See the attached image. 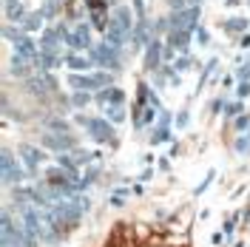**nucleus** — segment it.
<instances>
[{"instance_id": "nucleus-45", "label": "nucleus", "mask_w": 250, "mask_h": 247, "mask_svg": "<svg viewBox=\"0 0 250 247\" xmlns=\"http://www.w3.org/2000/svg\"><path fill=\"white\" fill-rule=\"evenodd\" d=\"M190 3H202V0H190Z\"/></svg>"}, {"instance_id": "nucleus-29", "label": "nucleus", "mask_w": 250, "mask_h": 247, "mask_svg": "<svg viewBox=\"0 0 250 247\" xmlns=\"http://www.w3.org/2000/svg\"><path fill=\"white\" fill-rule=\"evenodd\" d=\"M71 156H74L77 168H83V165H88V162L94 159V154H88V151H80V148H74V151H71Z\"/></svg>"}, {"instance_id": "nucleus-25", "label": "nucleus", "mask_w": 250, "mask_h": 247, "mask_svg": "<svg viewBox=\"0 0 250 247\" xmlns=\"http://www.w3.org/2000/svg\"><path fill=\"white\" fill-rule=\"evenodd\" d=\"M46 131H57V134H71L68 123H65V120H60V117H48V120H46Z\"/></svg>"}, {"instance_id": "nucleus-22", "label": "nucleus", "mask_w": 250, "mask_h": 247, "mask_svg": "<svg viewBox=\"0 0 250 247\" xmlns=\"http://www.w3.org/2000/svg\"><path fill=\"white\" fill-rule=\"evenodd\" d=\"M43 12H26V17H23V31H40L43 29Z\"/></svg>"}, {"instance_id": "nucleus-27", "label": "nucleus", "mask_w": 250, "mask_h": 247, "mask_svg": "<svg viewBox=\"0 0 250 247\" xmlns=\"http://www.w3.org/2000/svg\"><path fill=\"white\" fill-rule=\"evenodd\" d=\"M216 62H219L216 57H210V60H208V65H205V71H202V77H199V85H196V91H199L205 82H208V77H210V74L216 71Z\"/></svg>"}, {"instance_id": "nucleus-32", "label": "nucleus", "mask_w": 250, "mask_h": 247, "mask_svg": "<svg viewBox=\"0 0 250 247\" xmlns=\"http://www.w3.org/2000/svg\"><path fill=\"white\" fill-rule=\"evenodd\" d=\"M242 103H225V117H239L242 114Z\"/></svg>"}, {"instance_id": "nucleus-20", "label": "nucleus", "mask_w": 250, "mask_h": 247, "mask_svg": "<svg viewBox=\"0 0 250 247\" xmlns=\"http://www.w3.org/2000/svg\"><path fill=\"white\" fill-rule=\"evenodd\" d=\"M219 26H222L225 34H245L250 23H248V17H228V20H222Z\"/></svg>"}, {"instance_id": "nucleus-10", "label": "nucleus", "mask_w": 250, "mask_h": 247, "mask_svg": "<svg viewBox=\"0 0 250 247\" xmlns=\"http://www.w3.org/2000/svg\"><path fill=\"white\" fill-rule=\"evenodd\" d=\"M162 62H165V46H162L159 37H154V40L145 46V68H148V71H159Z\"/></svg>"}, {"instance_id": "nucleus-36", "label": "nucleus", "mask_w": 250, "mask_h": 247, "mask_svg": "<svg viewBox=\"0 0 250 247\" xmlns=\"http://www.w3.org/2000/svg\"><path fill=\"white\" fill-rule=\"evenodd\" d=\"M196 40H199V46H208V43H210V37H208V29H202V26H199V29H196Z\"/></svg>"}, {"instance_id": "nucleus-17", "label": "nucleus", "mask_w": 250, "mask_h": 247, "mask_svg": "<svg viewBox=\"0 0 250 247\" xmlns=\"http://www.w3.org/2000/svg\"><path fill=\"white\" fill-rule=\"evenodd\" d=\"M65 65H68L71 71H88V68L97 65V62L91 60V54L85 57L83 51H68V54H65Z\"/></svg>"}, {"instance_id": "nucleus-43", "label": "nucleus", "mask_w": 250, "mask_h": 247, "mask_svg": "<svg viewBox=\"0 0 250 247\" xmlns=\"http://www.w3.org/2000/svg\"><path fill=\"white\" fill-rule=\"evenodd\" d=\"M236 3H242V0H228V6H236Z\"/></svg>"}, {"instance_id": "nucleus-4", "label": "nucleus", "mask_w": 250, "mask_h": 247, "mask_svg": "<svg viewBox=\"0 0 250 247\" xmlns=\"http://www.w3.org/2000/svg\"><path fill=\"white\" fill-rule=\"evenodd\" d=\"M91 60L100 65V68H105V71H120L123 68V60H120V48L117 46H111V43H100V46H94L91 48Z\"/></svg>"}, {"instance_id": "nucleus-16", "label": "nucleus", "mask_w": 250, "mask_h": 247, "mask_svg": "<svg viewBox=\"0 0 250 247\" xmlns=\"http://www.w3.org/2000/svg\"><path fill=\"white\" fill-rule=\"evenodd\" d=\"M62 37L57 34V29H46L43 37H40V51H48V54H62Z\"/></svg>"}, {"instance_id": "nucleus-26", "label": "nucleus", "mask_w": 250, "mask_h": 247, "mask_svg": "<svg viewBox=\"0 0 250 247\" xmlns=\"http://www.w3.org/2000/svg\"><path fill=\"white\" fill-rule=\"evenodd\" d=\"M233 151H236V154H242V156H248V154H250V131L239 134V139L233 142Z\"/></svg>"}, {"instance_id": "nucleus-33", "label": "nucleus", "mask_w": 250, "mask_h": 247, "mask_svg": "<svg viewBox=\"0 0 250 247\" xmlns=\"http://www.w3.org/2000/svg\"><path fill=\"white\" fill-rule=\"evenodd\" d=\"M134 15H137V20H148L145 17V0H134Z\"/></svg>"}, {"instance_id": "nucleus-19", "label": "nucleus", "mask_w": 250, "mask_h": 247, "mask_svg": "<svg viewBox=\"0 0 250 247\" xmlns=\"http://www.w3.org/2000/svg\"><path fill=\"white\" fill-rule=\"evenodd\" d=\"M103 34H105V43H111V46H117V48L123 46L125 37H128V34H125V31L120 29V26H117L111 17H108V23H105V31H103Z\"/></svg>"}, {"instance_id": "nucleus-37", "label": "nucleus", "mask_w": 250, "mask_h": 247, "mask_svg": "<svg viewBox=\"0 0 250 247\" xmlns=\"http://www.w3.org/2000/svg\"><path fill=\"white\" fill-rule=\"evenodd\" d=\"M123 202H125V190H117V193L111 196V205H114V207H123Z\"/></svg>"}, {"instance_id": "nucleus-40", "label": "nucleus", "mask_w": 250, "mask_h": 247, "mask_svg": "<svg viewBox=\"0 0 250 247\" xmlns=\"http://www.w3.org/2000/svg\"><path fill=\"white\" fill-rule=\"evenodd\" d=\"M185 3H188V0H168V6H171L173 12H179V9H185Z\"/></svg>"}, {"instance_id": "nucleus-28", "label": "nucleus", "mask_w": 250, "mask_h": 247, "mask_svg": "<svg viewBox=\"0 0 250 247\" xmlns=\"http://www.w3.org/2000/svg\"><path fill=\"white\" fill-rule=\"evenodd\" d=\"M173 68H176V71H188V68H193V57H190V54H179V57L173 60Z\"/></svg>"}, {"instance_id": "nucleus-6", "label": "nucleus", "mask_w": 250, "mask_h": 247, "mask_svg": "<svg viewBox=\"0 0 250 247\" xmlns=\"http://www.w3.org/2000/svg\"><path fill=\"white\" fill-rule=\"evenodd\" d=\"M40 145H43V148H48V151H57V154H68V151H74V148H77V139L71 137V134L46 131V134L40 137Z\"/></svg>"}, {"instance_id": "nucleus-44", "label": "nucleus", "mask_w": 250, "mask_h": 247, "mask_svg": "<svg viewBox=\"0 0 250 247\" xmlns=\"http://www.w3.org/2000/svg\"><path fill=\"white\" fill-rule=\"evenodd\" d=\"M105 3H108V6H114V3H117V0H105Z\"/></svg>"}, {"instance_id": "nucleus-24", "label": "nucleus", "mask_w": 250, "mask_h": 247, "mask_svg": "<svg viewBox=\"0 0 250 247\" xmlns=\"http://www.w3.org/2000/svg\"><path fill=\"white\" fill-rule=\"evenodd\" d=\"M91 100H94L91 91H74V94H71V105H74V108H80V111L88 108V105H91Z\"/></svg>"}, {"instance_id": "nucleus-30", "label": "nucleus", "mask_w": 250, "mask_h": 247, "mask_svg": "<svg viewBox=\"0 0 250 247\" xmlns=\"http://www.w3.org/2000/svg\"><path fill=\"white\" fill-rule=\"evenodd\" d=\"M20 34H23V29H15V26H9V23L3 26V37H6L9 43H15V40L20 37Z\"/></svg>"}, {"instance_id": "nucleus-3", "label": "nucleus", "mask_w": 250, "mask_h": 247, "mask_svg": "<svg viewBox=\"0 0 250 247\" xmlns=\"http://www.w3.org/2000/svg\"><path fill=\"white\" fill-rule=\"evenodd\" d=\"M0 165H3V185L6 187H17L23 182V176H29V170H23V165L15 159V154H12L9 148H3Z\"/></svg>"}, {"instance_id": "nucleus-21", "label": "nucleus", "mask_w": 250, "mask_h": 247, "mask_svg": "<svg viewBox=\"0 0 250 247\" xmlns=\"http://www.w3.org/2000/svg\"><path fill=\"white\" fill-rule=\"evenodd\" d=\"M9 71L15 74V77H23V80H29L31 77V62H26L23 57H12V62H9Z\"/></svg>"}, {"instance_id": "nucleus-8", "label": "nucleus", "mask_w": 250, "mask_h": 247, "mask_svg": "<svg viewBox=\"0 0 250 247\" xmlns=\"http://www.w3.org/2000/svg\"><path fill=\"white\" fill-rule=\"evenodd\" d=\"M12 46H15L17 57H23L26 62L37 65V60H40V48H37V43H34V37H29V31H23L15 43H12Z\"/></svg>"}, {"instance_id": "nucleus-7", "label": "nucleus", "mask_w": 250, "mask_h": 247, "mask_svg": "<svg viewBox=\"0 0 250 247\" xmlns=\"http://www.w3.org/2000/svg\"><path fill=\"white\" fill-rule=\"evenodd\" d=\"M17 156L23 159V165H26V170H29V176H37L40 165L46 162V151H40L37 145H20V148H17Z\"/></svg>"}, {"instance_id": "nucleus-35", "label": "nucleus", "mask_w": 250, "mask_h": 247, "mask_svg": "<svg viewBox=\"0 0 250 247\" xmlns=\"http://www.w3.org/2000/svg\"><path fill=\"white\" fill-rule=\"evenodd\" d=\"M213 176H216V170H210V173L205 176V182H202V185H199V187H196V196H199V193H205V190H208V185L213 182Z\"/></svg>"}, {"instance_id": "nucleus-18", "label": "nucleus", "mask_w": 250, "mask_h": 247, "mask_svg": "<svg viewBox=\"0 0 250 247\" xmlns=\"http://www.w3.org/2000/svg\"><path fill=\"white\" fill-rule=\"evenodd\" d=\"M3 12H6V23H23V17H26V9H23V3L20 0H3Z\"/></svg>"}, {"instance_id": "nucleus-13", "label": "nucleus", "mask_w": 250, "mask_h": 247, "mask_svg": "<svg viewBox=\"0 0 250 247\" xmlns=\"http://www.w3.org/2000/svg\"><path fill=\"white\" fill-rule=\"evenodd\" d=\"M168 139H171V114H168V111H162V114H159V123H156V128L151 131V145L168 142Z\"/></svg>"}, {"instance_id": "nucleus-31", "label": "nucleus", "mask_w": 250, "mask_h": 247, "mask_svg": "<svg viewBox=\"0 0 250 247\" xmlns=\"http://www.w3.org/2000/svg\"><path fill=\"white\" fill-rule=\"evenodd\" d=\"M236 131H239V134L250 131V117L248 114H239V117H236Z\"/></svg>"}, {"instance_id": "nucleus-14", "label": "nucleus", "mask_w": 250, "mask_h": 247, "mask_svg": "<svg viewBox=\"0 0 250 247\" xmlns=\"http://www.w3.org/2000/svg\"><path fill=\"white\" fill-rule=\"evenodd\" d=\"M168 46L176 48L179 54H188V48H190V31L188 29H168Z\"/></svg>"}, {"instance_id": "nucleus-11", "label": "nucleus", "mask_w": 250, "mask_h": 247, "mask_svg": "<svg viewBox=\"0 0 250 247\" xmlns=\"http://www.w3.org/2000/svg\"><path fill=\"white\" fill-rule=\"evenodd\" d=\"M94 100L100 103V108H103V105H125V91L123 88H117V85H108V88L97 91Z\"/></svg>"}, {"instance_id": "nucleus-2", "label": "nucleus", "mask_w": 250, "mask_h": 247, "mask_svg": "<svg viewBox=\"0 0 250 247\" xmlns=\"http://www.w3.org/2000/svg\"><path fill=\"white\" fill-rule=\"evenodd\" d=\"M77 123L88 131V137L94 142H117V131H114L108 117H85V114H77Z\"/></svg>"}, {"instance_id": "nucleus-34", "label": "nucleus", "mask_w": 250, "mask_h": 247, "mask_svg": "<svg viewBox=\"0 0 250 247\" xmlns=\"http://www.w3.org/2000/svg\"><path fill=\"white\" fill-rule=\"evenodd\" d=\"M236 77H239V82H250V62H248V65H239Z\"/></svg>"}, {"instance_id": "nucleus-5", "label": "nucleus", "mask_w": 250, "mask_h": 247, "mask_svg": "<svg viewBox=\"0 0 250 247\" xmlns=\"http://www.w3.org/2000/svg\"><path fill=\"white\" fill-rule=\"evenodd\" d=\"M199 15H202V9H199V3H190L185 9H179V12H173L168 20H171V29H188V31H196L199 26Z\"/></svg>"}, {"instance_id": "nucleus-1", "label": "nucleus", "mask_w": 250, "mask_h": 247, "mask_svg": "<svg viewBox=\"0 0 250 247\" xmlns=\"http://www.w3.org/2000/svg\"><path fill=\"white\" fill-rule=\"evenodd\" d=\"M68 85L74 91H103V88L114 85V74L105 71V68L94 71V74H88V71H71L68 74Z\"/></svg>"}, {"instance_id": "nucleus-12", "label": "nucleus", "mask_w": 250, "mask_h": 247, "mask_svg": "<svg viewBox=\"0 0 250 247\" xmlns=\"http://www.w3.org/2000/svg\"><path fill=\"white\" fill-rule=\"evenodd\" d=\"M108 17L125 31V34H128V37H131V31H134V26H137V20H134V15H131V9H128V6H117Z\"/></svg>"}, {"instance_id": "nucleus-39", "label": "nucleus", "mask_w": 250, "mask_h": 247, "mask_svg": "<svg viewBox=\"0 0 250 247\" xmlns=\"http://www.w3.org/2000/svg\"><path fill=\"white\" fill-rule=\"evenodd\" d=\"M236 94H239V97L245 100V97L250 94V82H239V88H236Z\"/></svg>"}, {"instance_id": "nucleus-9", "label": "nucleus", "mask_w": 250, "mask_h": 247, "mask_svg": "<svg viewBox=\"0 0 250 247\" xmlns=\"http://www.w3.org/2000/svg\"><path fill=\"white\" fill-rule=\"evenodd\" d=\"M65 46L71 48V51H85V48L91 51V48H94V43H91V26H88V23H80L77 29L65 37Z\"/></svg>"}, {"instance_id": "nucleus-41", "label": "nucleus", "mask_w": 250, "mask_h": 247, "mask_svg": "<svg viewBox=\"0 0 250 247\" xmlns=\"http://www.w3.org/2000/svg\"><path fill=\"white\" fill-rule=\"evenodd\" d=\"M233 225H236V216L228 219V225H225V236H230V233H233Z\"/></svg>"}, {"instance_id": "nucleus-42", "label": "nucleus", "mask_w": 250, "mask_h": 247, "mask_svg": "<svg viewBox=\"0 0 250 247\" xmlns=\"http://www.w3.org/2000/svg\"><path fill=\"white\" fill-rule=\"evenodd\" d=\"M239 46H242V48H250V34H248V31L242 34V40H239Z\"/></svg>"}, {"instance_id": "nucleus-23", "label": "nucleus", "mask_w": 250, "mask_h": 247, "mask_svg": "<svg viewBox=\"0 0 250 247\" xmlns=\"http://www.w3.org/2000/svg\"><path fill=\"white\" fill-rule=\"evenodd\" d=\"M103 114L111 123H125V105H103Z\"/></svg>"}, {"instance_id": "nucleus-38", "label": "nucleus", "mask_w": 250, "mask_h": 247, "mask_svg": "<svg viewBox=\"0 0 250 247\" xmlns=\"http://www.w3.org/2000/svg\"><path fill=\"white\" fill-rule=\"evenodd\" d=\"M188 120H190V114H188V111H179V117H176V128H185Z\"/></svg>"}, {"instance_id": "nucleus-15", "label": "nucleus", "mask_w": 250, "mask_h": 247, "mask_svg": "<svg viewBox=\"0 0 250 247\" xmlns=\"http://www.w3.org/2000/svg\"><path fill=\"white\" fill-rule=\"evenodd\" d=\"M131 46L140 48V46H148L151 43V23L148 20H137V26H134V31H131Z\"/></svg>"}]
</instances>
